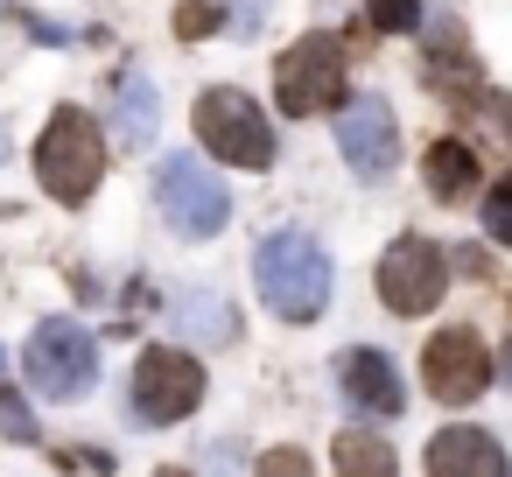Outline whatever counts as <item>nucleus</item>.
I'll list each match as a JSON object with an SVG mask.
<instances>
[{"mask_svg":"<svg viewBox=\"0 0 512 477\" xmlns=\"http://www.w3.org/2000/svg\"><path fill=\"white\" fill-rule=\"evenodd\" d=\"M267 8H274V0H225V29L246 43V36H260V29H267Z\"/></svg>","mask_w":512,"mask_h":477,"instance_id":"19","label":"nucleus"},{"mask_svg":"<svg viewBox=\"0 0 512 477\" xmlns=\"http://www.w3.org/2000/svg\"><path fill=\"white\" fill-rule=\"evenodd\" d=\"M337 477H400V456L379 428H344L337 435Z\"/></svg>","mask_w":512,"mask_h":477,"instance_id":"15","label":"nucleus"},{"mask_svg":"<svg viewBox=\"0 0 512 477\" xmlns=\"http://www.w3.org/2000/svg\"><path fill=\"white\" fill-rule=\"evenodd\" d=\"M155 477H190V470H176V463H162V470H155Z\"/></svg>","mask_w":512,"mask_h":477,"instance_id":"22","label":"nucleus"},{"mask_svg":"<svg viewBox=\"0 0 512 477\" xmlns=\"http://www.w3.org/2000/svg\"><path fill=\"white\" fill-rule=\"evenodd\" d=\"M428 477H512V463H505L498 435H484V428H442L428 442Z\"/></svg>","mask_w":512,"mask_h":477,"instance_id":"12","label":"nucleus"},{"mask_svg":"<svg viewBox=\"0 0 512 477\" xmlns=\"http://www.w3.org/2000/svg\"><path fill=\"white\" fill-rule=\"evenodd\" d=\"M0 162H8V134H0Z\"/></svg>","mask_w":512,"mask_h":477,"instance_id":"23","label":"nucleus"},{"mask_svg":"<svg viewBox=\"0 0 512 477\" xmlns=\"http://www.w3.org/2000/svg\"><path fill=\"white\" fill-rule=\"evenodd\" d=\"M22 379L43 400H57V407L85 400L99 386V337L78 316H43L36 337H29V351H22Z\"/></svg>","mask_w":512,"mask_h":477,"instance_id":"3","label":"nucleus"},{"mask_svg":"<svg viewBox=\"0 0 512 477\" xmlns=\"http://www.w3.org/2000/svg\"><path fill=\"white\" fill-rule=\"evenodd\" d=\"M505 183H512V176H505Z\"/></svg>","mask_w":512,"mask_h":477,"instance_id":"25","label":"nucleus"},{"mask_svg":"<svg viewBox=\"0 0 512 477\" xmlns=\"http://www.w3.org/2000/svg\"><path fill=\"white\" fill-rule=\"evenodd\" d=\"M155 127H162V92H155L141 71H127V78L113 85V134H120V148H148Z\"/></svg>","mask_w":512,"mask_h":477,"instance_id":"13","label":"nucleus"},{"mask_svg":"<svg viewBox=\"0 0 512 477\" xmlns=\"http://www.w3.org/2000/svg\"><path fill=\"white\" fill-rule=\"evenodd\" d=\"M99 176H106V134H99V120L78 113V106H57L50 127H43V141H36V183L57 204H85L99 190Z\"/></svg>","mask_w":512,"mask_h":477,"instance_id":"2","label":"nucleus"},{"mask_svg":"<svg viewBox=\"0 0 512 477\" xmlns=\"http://www.w3.org/2000/svg\"><path fill=\"white\" fill-rule=\"evenodd\" d=\"M337 155H344V169L365 176V183L393 176V162H400V127H393V106H386L379 92H351V99L337 106Z\"/></svg>","mask_w":512,"mask_h":477,"instance_id":"9","label":"nucleus"},{"mask_svg":"<svg viewBox=\"0 0 512 477\" xmlns=\"http://www.w3.org/2000/svg\"><path fill=\"white\" fill-rule=\"evenodd\" d=\"M421 176H428V190H435V197H463V190H477V155H470L463 141H435Z\"/></svg>","mask_w":512,"mask_h":477,"instance_id":"16","label":"nucleus"},{"mask_svg":"<svg viewBox=\"0 0 512 477\" xmlns=\"http://www.w3.org/2000/svg\"><path fill=\"white\" fill-rule=\"evenodd\" d=\"M225 29V0H183L176 8V36H218Z\"/></svg>","mask_w":512,"mask_h":477,"instance_id":"18","label":"nucleus"},{"mask_svg":"<svg viewBox=\"0 0 512 477\" xmlns=\"http://www.w3.org/2000/svg\"><path fill=\"white\" fill-rule=\"evenodd\" d=\"M232 316H239V309H232L218 288H183V295H176V323H183V337H197V344H232V337H239Z\"/></svg>","mask_w":512,"mask_h":477,"instance_id":"14","label":"nucleus"},{"mask_svg":"<svg viewBox=\"0 0 512 477\" xmlns=\"http://www.w3.org/2000/svg\"><path fill=\"white\" fill-rule=\"evenodd\" d=\"M337 386H344V400H351V407H365V414H379V421H393V414L407 407V379H400V372H393V358H386V351H372V344L337 351Z\"/></svg>","mask_w":512,"mask_h":477,"instance_id":"11","label":"nucleus"},{"mask_svg":"<svg viewBox=\"0 0 512 477\" xmlns=\"http://www.w3.org/2000/svg\"><path fill=\"white\" fill-rule=\"evenodd\" d=\"M274 99L288 120H316L344 106V50L337 36H295V50L274 64Z\"/></svg>","mask_w":512,"mask_h":477,"instance_id":"7","label":"nucleus"},{"mask_svg":"<svg viewBox=\"0 0 512 477\" xmlns=\"http://www.w3.org/2000/svg\"><path fill=\"white\" fill-rule=\"evenodd\" d=\"M365 22H372L379 36H414L421 0H365Z\"/></svg>","mask_w":512,"mask_h":477,"instance_id":"17","label":"nucleus"},{"mask_svg":"<svg viewBox=\"0 0 512 477\" xmlns=\"http://www.w3.org/2000/svg\"><path fill=\"white\" fill-rule=\"evenodd\" d=\"M421 386L442 400V407H470L484 386H491V351L477 330H435L428 351H421Z\"/></svg>","mask_w":512,"mask_h":477,"instance_id":"10","label":"nucleus"},{"mask_svg":"<svg viewBox=\"0 0 512 477\" xmlns=\"http://www.w3.org/2000/svg\"><path fill=\"white\" fill-rule=\"evenodd\" d=\"M442 288H449V253L435 239L407 232V239L386 246V260H379V302L393 316H428L442 302Z\"/></svg>","mask_w":512,"mask_h":477,"instance_id":"8","label":"nucleus"},{"mask_svg":"<svg viewBox=\"0 0 512 477\" xmlns=\"http://www.w3.org/2000/svg\"><path fill=\"white\" fill-rule=\"evenodd\" d=\"M155 204H162V225H169L176 239H211V232H225V218H232V190H225L197 155H162V169H155Z\"/></svg>","mask_w":512,"mask_h":477,"instance_id":"4","label":"nucleus"},{"mask_svg":"<svg viewBox=\"0 0 512 477\" xmlns=\"http://www.w3.org/2000/svg\"><path fill=\"white\" fill-rule=\"evenodd\" d=\"M0 372H8V358H0Z\"/></svg>","mask_w":512,"mask_h":477,"instance_id":"24","label":"nucleus"},{"mask_svg":"<svg viewBox=\"0 0 512 477\" xmlns=\"http://www.w3.org/2000/svg\"><path fill=\"white\" fill-rule=\"evenodd\" d=\"M253 477H316V470H309V456H302V449H267Z\"/></svg>","mask_w":512,"mask_h":477,"instance_id":"21","label":"nucleus"},{"mask_svg":"<svg viewBox=\"0 0 512 477\" xmlns=\"http://www.w3.org/2000/svg\"><path fill=\"white\" fill-rule=\"evenodd\" d=\"M197 141H204L218 162H232V169H274V127H267V113H260L246 92H232V85H211V92L197 99Z\"/></svg>","mask_w":512,"mask_h":477,"instance_id":"6","label":"nucleus"},{"mask_svg":"<svg viewBox=\"0 0 512 477\" xmlns=\"http://www.w3.org/2000/svg\"><path fill=\"white\" fill-rule=\"evenodd\" d=\"M253 281H260V302L288 323H316L330 309V253L309 239V232H274L260 239L253 253Z\"/></svg>","mask_w":512,"mask_h":477,"instance_id":"1","label":"nucleus"},{"mask_svg":"<svg viewBox=\"0 0 512 477\" xmlns=\"http://www.w3.org/2000/svg\"><path fill=\"white\" fill-rule=\"evenodd\" d=\"M197 400H204V365H197L183 344H148V351L134 358V386H127L134 421L169 428V421L197 414Z\"/></svg>","mask_w":512,"mask_h":477,"instance_id":"5","label":"nucleus"},{"mask_svg":"<svg viewBox=\"0 0 512 477\" xmlns=\"http://www.w3.org/2000/svg\"><path fill=\"white\" fill-rule=\"evenodd\" d=\"M484 232H491L498 246H512V183H498V190L484 197Z\"/></svg>","mask_w":512,"mask_h":477,"instance_id":"20","label":"nucleus"}]
</instances>
